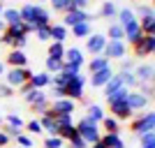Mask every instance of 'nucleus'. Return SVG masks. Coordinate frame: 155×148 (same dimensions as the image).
Instances as JSON below:
<instances>
[{
	"mask_svg": "<svg viewBox=\"0 0 155 148\" xmlns=\"http://www.w3.org/2000/svg\"><path fill=\"white\" fill-rule=\"evenodd\" d=\"M77 127V132H79V136L86 141V146H95V143H100L102 141V132H100V125L97 123H93V120H88V118H81V120L74 125Z\"/></svg>",
	"mask_w": 155,
	"mask_h": 148,
	"instance_id": "f257e3e1",
	"label": "nucleus"
},
{
	"mask_svg": "<svg viewBox=\"0 0 155 148\" xmlns=\"http://www.w3.org/2000/svg\"><path fill=\"white\" fill-rule=\"evenodd\" d=\"M130 127H132V132H134L137 136H143L148 134V132H155V113L153 111H139L137 116L130 118Z\"/></svg>",
	"mask_w": 155,
	"mask_h": 148,
	"instance_id": "f03ea898",
	"label": "nucleus"
},
{
	"mask_svg": "<svg viewBox=\"0 0 155 148\" xmlns=\"http://www.w3.org/2000/svg\"><path fill=\"white\" fill-rule=\"evenodd\" d=\"M86 74H77L72 77L67 84H65V97L67 100H74V102H84L86 97Z\"/></svg>",
	"mask_w": 155,
	"mask_h": 148,
	"instance_id": "7ed1b4c3",
	"label": "nucleus"
},
{
	"mask_svg": "<svg viewBox=\"0 0 155 148\" xmlns=\"http://www.w3.org/2000/svg\"><path fill=\"white\" fill-rule=\"evenodd\" d=\"M30 67H9V70L2 74L5 77V84L9 86V88L19 90L23 84H28V79H30Z\"/></svg>",
	"mask_w": 155,
	"mask_h": 148,
	"instance_id": "20e7f679",
	"label": "nucleus"
},
{
	"mask_svg": "<svg viewBox=\"0 0 155 148\" xmlns=\"http://www.w3.org/2000/svg\"><path fill=\"white\" fill-rule=\"evenodd\" d=\"M74 111H77V102L74 100L63 97V100H51L49 102V113L53 118L56 116H74Z\"/></svg>",
	"mask_w": 155,
	"mask_h": 148,
	"instance_id": "39448f33",
	"label": "nucleus"
},
{
	"mask_svg": "<svg viewBox=\"0 0 155 148\" xmlns=\"http://www.w3.org/2000/svg\"><path fill=\"white\" fill-rule=\"evenodd\" d=\"M102 56L107 60H120L127 56V46H125V42H109L107 39V46H104Z\"/></svg>",
	"mask_w": 155,
	"mask_h": 148,
	"instance_id": "423d86ee",
	"label": "nucleus"
},
{
	"mask_svg": "<svg viewBox=\"0 0 155 148\" xmlns=\"http://www.w3.org/2000/svg\"><path fill=\"white\" fill-rule=\"evenodd\" d=\"M104 46H107V37H104V32H93L91 37L86 39V51L93 56H102Z\"/></svg>",
	"mask_w": 155,
	"mask_h": 148,
	"instance_id": "0eeeda50",
	"label": "nucleus"
},
{
	"mask_svg": "<svg viewBox=\"0 0 155 148\" xmlns=\"http://www.w3.org/2000/svg\"><path fill=\"white\" fill-rule=\"evenodd\" d=\"M132 51H134L137 58H146V56H153L155 53V35L153 37H146L143 35L137 44H132Z\"/></svg>",
	"mask_w": 155,
	"mask_h": 148,
	"instance_id": "6e6552de",
	"label": "nucleus"
},
{
	"mask_svg": "<svg viewBox=\"0 0 155 148\" xmlns=\"http://www.w3.org/2000/svg\"><path fill=\"white\" fill-rule=\"evenodd\" d=\"M132 74H134V79L139 84H153L155 67H153V63H139V65H134Z\"/></svg>",
	"mask_w": 155,
	"mask_h": 148,
	"instance_id": "1a4fd4ad",
	"label": "nucleus"
},
{
	"mask_svg": "<svg viewBox=\"0 0 155 148\" xmlns=\"http://www.w3.org/2000/svg\"><path fill=\"white\" fill-rule=\"evenodd\" d=\"M84 21H91V14L84 12V9H70V12H65L63 14V23L67 30H70L72 26H77V23H84Z\"/></svg>",
	"mask_w": 155,
	"mask_h": 148,
	"instance_id": "9d476101",
	"label": "nucleus"
},
{
	"mask_svg": "<svg viewBox=\"0 0 155 148\" xmlns=\"http://www.w3.org/2000/svg\"><path fill=\"white\" fill-rule=\"evenodd\" d=\"M125 104L130 107V111H132V113H137V111H143L150 102L141 95V93H137V90H130L127 97H125Z\"/></svg>",
	"mask_w": 155,
	"mask_h": 148,
	"instance_id": "9b49d317",
	"label": "nucleus"
},
{
	"mask_svg": "<svg viewBox=\"0 0 155 148\" xmlns=\"http://www.w3.org/2000/svg\"><path fill=\"white\" fill-rule=\"evenodd\" d=\"M63 63H65V65H77V67H84V65H86L84 49H79V46H70V49H65Z\"/></svg>",
	"mask_w": 155,
	"mask_h": 148,
	"instance_id": "f8f14e48",
	"label": "nucleus"
},
{
	"mask_svg": "<svg viewBox=\"0 0 155 148\" xmlns=\"http://www.w3.org/2000/svg\"><path fill=\"white\" fill-rule=\"evenodd\" d=\"M114 74H116L114 67H104V70H100V72H93L91 74V86L93 88H104V86L114 79Z\"/></svg>",
	"mask_w": 155,
	"mask_h": 148,
	"instance_id": "ddd939ff",
	"label": "nucleus"
},
{
	"mask_svg": "<svg viewBox=\"0 0 155 148\" xmlns=\"http://www.w3.org/2000/svg\"><path fill=\"white\" fill-rule=\"evenodd\" d=\"M109 116H114L118 123H123V120H130L134 113L130 111V107L125 102H118V104H109Z\"/></svg>",
	"mask_w": 155,
	"mask_h": 148,
	"instance_id": "4468645a",
	"label": "nucleus"
},
{
	"mask_svg": "<svg viewBox=\"0 0 155 148\" xmlns=\"http://www.w3.org/2000/svg\"><path fill=\"white\" fill-rule=\"evenodd\" d=\"M51 26V12L44 5H35V19H32V28H44Z\"/></svg>",
	"mask_w": 155,
	"mask_h": 148,
	"instance_id": "2eb2a0df",
	"label": "nucleus"
},
{
	"mask_svg": "<svg viewBox=\"0 0 155 148\" xmlns=\"http://www.w3.org/2000/svg\"><path fill=\"white\" fill-rule=\"evenodd\" d=\"M141 37L143 35H141V28H139V21H132L123 28V42L127 39V44H137Z\"/></svg>",
	"mask_w": 155,
	"mask_h": 148,
	"instance_id": "dca6fc26",
	"label": "nucleus"
},
{
	"mask_svg": "<svg viewBox=\"0 0 155 148\" xmlns=\"http://www.w3.org/2000/svg\"><path fill=\"white\" fill-rule=\"evenodd\" d=\"M5 63L9 65V67H28V56H26V51L12 49V51L5 56Z\"/></svg>",
	"mask_w": 155,
	"mask_h": 148,
	"instance_id": "f3484780",
	"label": "nucleus"
},
{
	"mask_svg": "<svg viewBox=\"0 0 155 148\" xmlns=\"http://www.w3.org/2000/svg\"><path fill=\"white\" fill-rule=\"evenodd\" d=\"M28 84H30V88H35V90H46L49 84H51V77H49L46 72H32L30 79H28Z\"/></svg>",
	"mask_w": 155,
	"mask_h": 148,
	"instance_id": "a211bd4d",
	"label": "nucleus"
},
{
	"mask_svg": "<svg viewBox=\"0 0 155 148\" xmlns=\"http://www.w3.org/2000/svg\"><path fill=\"white\" fill-rule=\"evenodd\" d=\"M0 19L5 21V26L7 28H19L23 21H21V14H19V9L16 7H7L5 12H2V16Z\"/></svg>",
	"mask_w": 155,
	"mask_h": 148,
	"instance_id": "6ab92c4d",
	"label": "nucleus"
},
{
	"mask_svg": "<svg viewBox=\"0 0 155 148\" xmlns=\"http://www.w3.org/2000/svg\"><path fill=\"white\" fill-rule=\"evenodd\" d=\"M116 14H118V7L114 0H102V5H100V19H107L111 23V21H116Z\"/></svg>",
	"mask_w": 155,
	"mask_h": 148,
	"instance_id": "aec40b11",
	"label": "nucleus"
},
{
	"mask_svg": "<svg viewBox=\"0 0 155 148\" xmlns=\"http://www.w3.org/2000/svg\"><path fill=\"white\" fill-rule=\"evenodd\" d=\"M104 116H107V111H104V107H102V104L91 102L88 107H86V118H88V120H93V123H97V125H100Z\"/></svg>",
	"mask_w": 155,
	"mask_h": 148,
	"instance_id": "412c9836",
	"label": "nucleus"
},
{
	"mask_svg": "<svg viewBox=\"0 0 155 148\" xmlns=\"http://www.w3.org/2000/svg\"><path fill=\"white\" fill-rule=\"evenodd\" d=\"M37 123L42 125V132H49V136H58V125H56V118H53L51 113L39 116Z\"/></svg>",
	"mask_w": 155,
	"mask_h": 148,
	"instance_id": "4be33fe9",
	"label": "nucleus"
},
{
	"mask_svg": "<svg viewBox=\"0 0 155 148\" xmlns=\"http://www.w3.org/2000/svg\"><path fill=\"white\" fill-rule=\"evenodd\" d=\"M91 35H93V23H91V21H84V23L72 26V37H77V39H88Z\"/></svg>",
	"mask_w": 155,
	"mask_h": 148,
	"instance_id": "5701e85b",
	"label": "nucleus"
},
{
	"mask_svg": "<svg viewBox=\"0 0 155 148\" xmlns=\"http://www.w3.org/2000/svg\"><path fill=\"white\" fill-rule=\"evenodd\" d=\"M49 30H51V42H58V44H65V39H67V28L63 26V23H51L49 26Z\"/></svg>",
	"mask_w": 155,
	"mask_h": 148,
	"instance_id": "b1692460",
	"label": "nucleus"
},
{
	"mask_svg": "<svg viewBox=\"0 0 155 148\" xmlns=\"http://www.w3.org/2000/svg\"><path fill=\"white\" fill-rule=\"evenodd\" d=\"M132 21H137L134 12H132V7H120V9H118V14H116V23H118L120 28H125L127 23H132Z\"/></svg>",
	"mask_w": 155,
	"mask_h": 148,
	"instance_id": "393cba45",
	"label": "nucleus"
},
{
	"mask_svg": "<svg viewBox=\"0 0 155 148\" xmlns=\"http://www.w3.org/2000/svg\"><path fill=\"white\" fill-rule=\"evenodd\" d=\"M100 125H102L104 134H120V123H118L114 116H104Z\"/></svg>",
	"mask_w": 155,
	"mask_h": 148,
	"instance_id": "a878e982",
	"label": "nucleus"
},
{
	"mask_svg": "<svg viewBox=\"0 0 155 148\" xmlns=\"http://www.w3.org/2000/svg\"><path fill=\"white\" fill-rule=\"evenodd\" d=\"M104 67H111V60H107L104 56H93V58L88 60V74L100 72V70H104Z\"/></svg>",
	"mask_w": 155,
	"mask_h": 148,
	"instance_id": "bb28decb",
	"label": "nucleus"
},
{
	"mask_svg": "<svg viewBox=\"0 0 155 148\" xmlns=\"http://www.w3.org/2000/svg\"><path fill=\"white\" fill-rule=\"evenodd\" d=\"M104 37L109 39V42H123V28L118 26L116 21H111L109 28H107V35Z\"/></svg>",
	"mask_w": 155,
	"mask_h": 148,
	"instance_id": "cd10ccee",
	"label": "nucleus"
},
{
	"mask_svg": "<svg viewBox=\"0 0 155 148\" xmlns=\"http://www.w3.org/2000/svg\"><path fill=\"white\" fill-rule=\"evenodd\" d=\"M104 148H125V141L120 134H102Z\"/></svg>",
	"mask_w": 155,
	"mask_h": 148,
	"instance_id": "c85d7f7f",
	"label": "nucleus"
},
{
	"mask_svg": "<svg viewBox=\"0 0 155 148\" xmlns=\"http://www.w3.org/2000/svg\"><path fill=\"white\" fill-rule=\"evenodd\" d=\"M116 74L120 77V84H123V88H127V90L139 88V81L134 79V74H132V72H116Z\"/></svg>",
	"mask_w": 155,
	"mask_h": 148,
	"instance_id": "c756f323",
	"label": "nucleus"
},
{
	"mask_svg": "<svg viewBox=\"0 0 155 148\" xmlns=\"http://www.w3.org/2000/svg\"><path fill=\"white\" fill-rule=\"evenodd\" d=\"M65 44H58V42H51L49 44V51H46V58H53V60H63L65 56Z\"/></svg>",
	"mask_w": 155,
	"mask_h": 148,
	"instance_id": "7c9ffc66",
	"label": "nucleus"
},
{
	"mask_svg": "<svg viewBox=\"0 0 155 148\" xmlns=\"http://www.w3.org/2000/svg\"><path fill=\"white\" fill-rule=\"evenodd\" d=\"M63 60H53V58H46L44 60V72L49 74V77H53V74H60L63 72Z\"/></svg>",
	"mask_w": 155,
	"mask_h": 148,
	"instance_id": "2f4dec72",
	"label": "nucleus"
},
{
	"mask_svg": "<svg viewBox=\"0 0 155 148\" xmlns=\"http://www.w3.org/2000/svg\"><path fill=\"white\" fill-rule=\"evenodd\" d=\"M19 14H21V21H23V23H30L32 26V19H35V2H26V5L19 9Z\"/></svg>",
	"mask_w": 155,
	"mask_h": 148,
	"instance_id": "473e14b6",
	"label": "nucleus"
},
{
	"mask_svg": "<svg viewBox=\"0 0 155 148\" xmlns=\"http://www.w3.org/2000/svg\"><path fill=\"white\" fill-rule=\"evenodd\" d=\"M46 97H49V95H46L44 90H35V88H30L26 95H23V100H26L28 107H32L35 102H39V100H46Z\"/></svg>",
	"mask_w": 155,
	"mask_h": 148,
	"instance_id": "72a5a7b5",
	"label": "nucleus"
},
{
	"mask_svg": "<svg viewBox=\"0 0 155 148\" xmlns=\"http://www.w3.org/2000/svg\"><path fill=\"white\" fill-rule=\"evenodd\" d=\"M132 12H134L137 19H143V16H155L153 5H146V2H139V5H137V9H132Z\"/></svg>",
	"mask_w": 155,
	"mask_h": 148,
	"instance_id": "f704fd0d",
	"label": "nucleus"
},
{
	"mask_svg": "<svg viewBox=\"0 0 155 148\" xmlns=\"http://www.w3.org/2000/svg\"><path fill=\"white\" fill-rule=\"evenodd\" d=\"M118 88H123V84H120V77H118V74H114V79H111L109 84L104 86V97H109V95H114V93H116Z\"/></svg>",
	"mask_w": 155,
	"mask_h": 148,
	"instance_id": "c9c22d12",
	"label": "nucleus"
},
{
	"mask_svg": "<svg viewBox=\"0 0 155 148\" xmlns=\"http://www.w3.org/2000/svg\"><path fill=\"white\" fill-rule=\"evenodd\" d=\"M49 2H51L53 12H60V14H65V12L72 9V0H49Z\"/></svg>",
	"mask_w": 155,
	"mask_h": 148,
	"instance_id": "e433bc0d",
	"label": "nucleus"
},
{
	"mask_svg": "<svg viewBox=\"0 0 155 148\" xmlns=\"http://www.w3.org/2000/svg\"><path fill=\"white\" fill-rule=\"evenodd\" d=\"M77 134H79V132H77V127H74V125H67V127H60V130H58V136L63 139L65 143L70 141V139H74Z\"/></svg>",
	"mask_w": 155,
	"mask_h": 148,
	"instance_id": "4c0bfd02",
	"label": "nucleus"
},
{
	"mask_svg": "<svg viewBox=\"0 0 155 148\" xmlns=\"http://www.w3.org/2000/svg\"><path fill=\"white\" fill-rule=\"evenodd\" d=\"M127 93H130L127 88H118L116 93H114V95H109V97H107V104H118V102H125Z\"/></svg>",
	"mask_w": 155,
	"mask_h": 148,
	"instance_id": "58836bf2",
	"label": "nucleus"
},
{
	"mask_svg": "<svg viewBox=\"0 0 155 148\" xmlns=\"http://www.w3.org/2000/svg\"><path fill=\"white\" fill-rule=\"evenodd\" d=\"M49 102H51L49 97H46V100H39V102H35V104L30 107L32 113H37V116H44V113H49Z\"/></svg>",
	"mask_w": 155,
	"mask_h": 148,
	"instance_id": "ea45409f",
	"label": "nucleus"
},
{
	"mask_svg": "<svg viewBox=\"0 0 155 148\" xmlns=\"http://www.w3.org/2000/svg\"><path fill=\"white\" fill-rule=\"evenodd\" d=\"M5 125H9V127H16V130H21V132H23V125H26V120H23L19 113H9Z\"/></svg>",
	"mask_w": 155,
	"mask_h": 148,
	"instance_id": "a19ab883",
	"label": "nucleus"
},
{
	"mask_svg": "<svg viewBox=\"0 0 155 148\" xmlns=\"http://www.w3.org/2000/svg\"><path fill=\"white\" fill-rule=\"evenodd\" d=\"M137 93H141V95L150 102V100L155 97V86L153 84H139V90H137Z\"/></svg>",
	"mask_w": 155,
	"mask_h": 148,
	"instance_id": "79ce46f5",
	"label": "nucleus"
},
{
	"mask_svg": "<svg viewBox=\"0 0 155 148\" xmlns=\"http://www.w3.org/2000/svg\"><path fill=\"white\" fill-rule=\"evenodd\" d=\"M32 35L37 37V42H51V30H49V26L35 28V32H32Z\"/></svg>",
	"mask_w": 155,
	"mask_h": 148,
	"instance_id": "37998d69",
	"label": "nucleus"
},
{
	"mask_svg": "<svg viewBox=\"0 0 155 148\" xmlns=\"http://www.w3.org/2000/svg\"><path fill=\"white\" fill-rule=\"evenodd\" d=\"M14 141H16V146H19V148H32V146H35V141H32V136L23 134V132H21V134L16 136Z\"/></svg>",
	"mask_w": 155,
	"mask_h": 148,
	"instance_id": "c03bdc74",
	"label": "nucleus"
},
{
	"mask_svg": "<svg viewBox=\"0 0 155 148\" xmlns=\"http://www.w3.org/2000/svg\"><path fill=\"white\" fill-rule=\"evenodd\" d=\"M44 148H65V141L60 136H46L44 139Z\"/></svg>",
	"mask_w": 155,
	"mask_h": 148,
	"instance_id": "a18cd8bd",
	"label": "nucleus"
},
{
	"mask_svg": "<svg viewBox=\"0 0 155 148\" xmlns=\"http://www.w3.org/2000/svg\"><path fill=\"white\" fill-rule=\"evenodd\" d=\"M23 130H28V132H30V134H42V125H39L37 123V118H32V120H28L26 125H23Z\"/></svg>",
	"mask_w": 155,
	"mask_h": 148,
	"instance_id": "49530a36",
	"label": "nucleus"
},
{
	"mask_svg": "<svg viewBox=\"0 0 155 148\" xmlns=\"http://www.w3.org/2000/svg\"><path fill=\"white\" fill-rule=\"evenodd\" d=\"M139 139H141V148H155V132H148Z\"/></svg>",
	"mask_w": 155,
	"mask_h": 148,
	"instance_id": "de8ad7c7",
	"label": "nucleus"
},
{
	"mask_svg": "<svg viewBox=\"0 0 155 148\" xmlns=\"http://www.w3.org/2000/svg\"><path fill=\"white\" fill-rule=\"evenodd\" d=\"M65 146H67V148H88V146H86V141H84V139H81V136H74V139H70V141H67V143H65Z\"/></svg>",
	"mask_w": 155,
	"mask_h": 148,
	"instance_id": "09e8293b",
	"label": "nucleus"
},
{
	"mask_svg": "<svg viewBox=\"0 0 155 148\" xmlns=\"http://www.w3.org/2000/svg\"><path fill=\"white\" fill-rule=\"evenodd\" d=\"M16 90L14 88H9L7 84H0V100H7V97H12Z\"/></svg>",
	"mask_w": 155,
	"mask_h": 148,
	"instance_id": "8fccbe9b",
	"label": "nucleus"
},
{
	"mask_svg": "<svg viewBox=\"0 0 155 148\" xmlns=\"http://www.w3.org/2000/svg\"><path fill=\"white\" fill-rule=\"evenodd\" d=\"M56 125L60 130V127H67V125H74V123H72V116H56Z\"/></svg>",
	"mask_w": 155,
	"mask_h": 148,
	"instance_id": "3c124183",
	"label": "nucleus"
},
{
	"mask_svg": "<svg viewBox=\"0 0 155 148\" xmlns=\"http://www.w3.org/2000/svg\"><path fill=\"white\" fill-rule=\"evenodd\" d=\"M88 5H91V0H72V9H84V12H88Z\"/></svg>",
	"mask_w": 155,
	"mask_h": 148,
	"instance_id": "603ef678",
	"label": "nucleus"
},
{
	"mask_svg": "<svg viewBox=\"0 0 155 148\" xmlns=\"http://www.w3.org/2000/svg\"><path fill=\"white\" fill-rule=\"evenodd\" d=\"M132 70H134L132 58H120V72H132Z\"/></svg>",
	"mask_w": 155,
	"mask_h": 148,
	"instance_id": "864d4df0",
	"label": "nucleus"
},
{
	"mask_svg": "<svg viewBox=\"0 0 155 148\" xmlns=\"http://www.w3.org/2000/svg\"><path fill=\"white\" fill-rule=\"evenodd\" d=\"M9 143H12V139H9V136H7L5 132H2V130H0V148H5V146H9Z\"/></svg>",
	"mask_w": 155,
	"mask_h": 148,
	"instance_id": "5fc2aeb1",
	"label": "nucleus"
},
{
	"mask_svg": "<svg viewBox=\"0 0 155 148\" xmlns=\"http://www.w3.org/2000/svg\"><path fill=\"white\" fill-rule=\"evenodd\" d=\"M5 28H7V26H5V21L0 19V35H2V32H5Z\"/></svg>",
	"mask_w": 155,
	"mask_h": 148,
	"instance_id": "6e6d98bb",
	"label": "nucleus"
},
{
	"mask_svg": "<svg viewBox=\"0 0 155 148\" xmlns=\"http://www.w3.org/2000/svg\"><path fill=\"white\" fill-rule=\"evenodd\" d=\"M2 74H5V63L0 60V77H2Z\"/></svg>",
	"mask_w": 155,
	"mask_h": 148,
	"instance_id": "4d7b16f0",
	"label": "nucleus"
},
{
	"mask_svg": "<svg viewBox=\"0 0 155 148\" xmlns=\"http://www.w3.org/2000/svg\"><path fill=\"white\" fill-rule=\"evenodd\" d=\"M88 148H104V143L100 141V143H95V146H88Z\"/></svg>",
	"mask_w": 155,
	"mask_h": 148,
	"instance_id": "13d9d810",
	"label": "nucleus"
},
{
	"mask_svg": "<svg viewBox=\"0 0 155 148\" xmlns=\"http://www.w3.org/2000/svg\"><path fill=\"white\" fill-rule=\"evenodd\" d=\"M2 12H5V5H2V0H0V16H2Z\"/></svg>",
	"mask_w": 155,
	"mask_h": 148,
	"instance_id": "bf43d9fd",
	"label": "nucleus"
},
{
	"mask_svg": "<svg viewBox=\"0 0 155 148\" xmlns=\"http://www.w3.org/2000/svg\"><path fill=\"white\" fill-rule=\"evenodd\" d=\"M44 2H49V0H37V2H35V5H44Z\"/></svg>",
	"mask_w": 155,
	"mask_h": 148,
	"instance_id": "052dcab7",
	"label": "nucleus"
},
{
	"mask_svg": "<svg viewBox=\"0 0 155 148\" xmlns=\"http://www.w3.org/2000/svg\"><path fill=\"white\" fill-rule=\"evenodd\" d=\"M0 127H2V116H0Z\"/></svg>",
	"mask_w": 155,
	"mask_h": 148,
	"instance_id": "680f3d73",
	"label": "nucleus"
},
{
	"mask_svg": "<svg viewBox=\"0 0 155 148\" xmlns=\"http://www.w3.org/2000/svg\"><path fill=\"white\" fill-rule=\"evenodd\" d=\"M16 148H19V146H16Z\"/></svg>",
	"mask_w": 155,
	"mask_h": 148,
	"instance_id": "e2e57ef3",
	"label": "nucleus"
}]
</instances>
